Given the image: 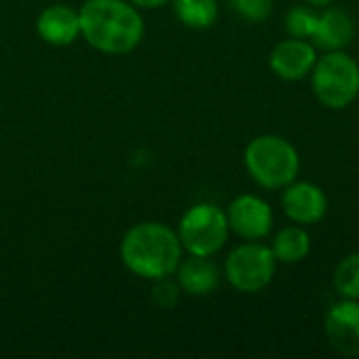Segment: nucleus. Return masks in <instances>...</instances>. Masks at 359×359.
Here are the masks:
<instances>
[{
  "instance_id": "f257e3e1",
  "label": "nucleus",
  "mask_w": 359,
  "mask_h": 359,
  "mask_svg": "<svg viewBox=\"0 0 359 359\" xmlns=\"http://www.w3.org/2000/svg\"><path fill=\"white\" fill-rule=\"evenodd\" d=\"M78 13L80 34L101 53H130L143 38V19L128 0H86Z\"/></svg>"
},
{
  "instance_id": "f03ea898",
  "label": "nucleus",
  "mask_w": 359,
  "mask_h": 359,
  "mask_svg": "<svg viewBox=\"0 0 359 359\" xmlns=\"http://www.w3.org/2000/svg\"><path fill=\"white\" fill-rule=\"evenodd\" d=\"M120 257L126 269L143 280L170 278L183 261V246L168 225L145 221L126 231L120 244Z\"/></svg>"
},
{
  "instance_id": "7ed1b4c3",
  "label": "nucleus",
  "mask_w": 359,
  "mask_h": 359,
  "mask_svg": "<svg viewBox=\"0 0 359 359\" xmlns=\"http://www.w3.org/2000/svg\"><path fill=\"white\" fill-rule=\"evenodd\" d=\"M244 166L259 187L273 191L297 181L301 156L286 137L259 135L244 149Z\"/></svg>"
},
{
  "instance_id": "20e7f679",
  "label": "nucleus",
  "mask_w": 359,
  "mask_h": 359,
  "mask_svg": "<svg viewBox=\"0 0 359 359\" xmlns=\"http://www.w3.org/2000/svg\"><path fill=\"white\" fill-rule=\"evenodd\" d=\"M309 76L316 99L328 109H345L359 97V61L345 50H326Z\"/></svg>"
},
{
  "instance_id": "39448f33",
  "label": "nucleus",
  "mask_w": 359,
  "mask_h": 359,
  "mask_svg": "<svg viewBox=\"0 0 359 359\" xmlns=\"http://www.w3.org/2000/svg\"><path fill=\"white\" fill-rule=\"evenodd\" d=\"M227 212L210 202L194 204L179 223L177 236L185 252L194 257H215L229 240Z\"/></svg>"
},
{
  "instance_id": "423d86ee",
  "label": "nucleus",
  "mask_w": 359,
  "mask_h": 359,
  "mask_svg": "<svg viewBox=\"0 0 359 359\" xmlns=\"http://www.w3.org/2000/svg\"><path fill=\"white\" fill-rule=\"evenodd\" d=\"M276 267L278 261L267 244H261V240H246L227 255L225 278L238 292L257 294L273 282Z\"/></svg>"
},
{
  "instance_id": "0eeeda50",
  "label": "nucleus",
  "mask_w": 359,
  "mask_h": 359,
  "mask_svg": "<svg viewBox=\"0 0 359 359\" xmlns=\"http://www.w3.org/2000/svg\"><path fill=\"white\" fill-rule=\"evenodd\" d=\"M229 229L242 240H265L273 231V210L255 194L238 196L227 208Z\"/></svg>"
},
{
  "instance_id": "6e6552de",
  "label": "nucleus",
  "mask_w": 359,
  "mask_h": 359,
  "mask_svg": "<svg viewBox=\"0 0 359 359\" xmlns=\"http://www.w3.org/2000/svg\"><path fill=\"white\" fill-rule=\"evenodd\" d=\"M324 332L337 353L359 358V299H341L334 303L326 311Z\"/></svg>"
},
{
  "instance_id": "1a4fd4ad",
  "label": "nucleus",
  "mask_w": 359,
  "mask_h": 359,
  "mask_svg": "<svg viewBox=\"0 0 359 359\" xmlns=\"http://www.w3.org/2000/svg\"><path fill=\"white\" fill-rule=\"evenodd\" d=\"M282 210L297 225H316L328 215V196L309 181H292L282 191Z\"/></svg>"
},
{
  "instance_id": "9d476101",
  "label": "nucleus",
  "mask_w": 359,
  "mask_h": 359,
  "mask_svg": "<svg viewBox=\"0 0 359 359\" xmlns=\"http://www.w3.org/2000/svg\"><path fill=\"white\" fill-rule=\"evenodd\" d=\"M316 61H318L316 44L305 38H292V36L280 40L269 55L271 72L286 82H299L307 78Z\"/></svg>"
},
{
  "instance_id": "9b49d317",
  "label": "nucleus",
  "mask_w": 359,
  "mask_h": 359,
  "mask_svg": "<svg viewBox=\"0 0 359 359\" xmlns=\"http://www.w3.org/2000/svg\"><path fill=\"white\" fill-rule=\"evenodd\" d=\"M355 36V23L351 15L337 6L322 8L318 17V25L313 32V44L316 48L326 50H345V46L351 44Z\"/></svg>"
},
{
  "instance_id": "f8f14e48",
  "label": "nucleus",
  "mask_w": 359,
  "mask_h": 359,
  "mask_svg": "<svg viewBox=\"0 0 359 359\" xmlns=\"http://www.w3.org/2000/svg\"><path fill=\"white\" fill-rule=\"evenodd\" d=\"M36 29L53 46H67L80 36V13L65 4H53L38 15Z\"/></svg>"
},
{
  "instance_id": "ddd939ff",
  "label": "nucleus",
  "mask_w": 359,
  "mask_h": 359,
  "mask_svg": "<svg viewBox=\"0 0 359 359\" xmlns=\"http://www.w3.org/2000/svg\"><path fill=\"white\" fill-rule=\"evenodd\" d=\"M177 284L183 292L191 297H208L219 288L221 271L210 261V257H194L189 255L187 261H181L177 267Z\"/></svg>"
},
{
  "instance_id": "4468645a",
  "label": "nucleus",
  "mask_w": 359,
  "mask_h": 359,
  "mask_svg": "<svg viewBox=\"0 0 359 359\" xmlns=\"http://www.w3.org/2000/svg\"><path fill=\"white\" fill-rule=\"evenodd\" d=\"M273 257L282 265L303 263L311 252V236L303 225H288L276 231L269 244Z\"/></svg>"
},
{
  "instance_id": "2eb2a0df",
  "label": "nucleus",
  "mask_w": 359,
  "mask_h": 359,
  "mask_svg": "<svg viewBox=\"0 0 359 359\" xmlns=\"http://www.w3.org/2000/svg\"><path fill=\"white\" fill-rule=\"evenodd\" d=\"M177 19L191 29H208L219 17L217 0H172Z\"/></svg>"
},
{
  "instance_id": "dca6fc26",
  "label": "nucleus",
  "mask_w": 359,
  "mask_h": 359,
  "mask_svg": "<svg viewBox=\"0 0 359 359\" xmlns=\"http://www.w3.org/2000/svg\"><path fill=\"white\" fill-rule=\"evenodd\" d=\"M334 290L341 299H359V252L347 255L334 269Z\"/></svg>"
},
{
  "instance_id": "f3484780",
  "label": "nucleus",
  "mask_w": 359,
  "mask_h": 359,
  "mask_svg": "<svg viewBox=\"0 0 359 359\" xmlns=\"http://www.w3.org/2000/svg\"><path fill=\"white\" fill-rule=\"evenodd\" d=\"M318 17H320L318 8H313L309 4L292 6L286 13V19H284L288 36L311 40L313 38V32H316V25H318Z\"/></svg>"
},
{
  "instance_id": "a211bd4d",
  "label": "nucleus",
  "mask_w": 359,
  "mask_h": 359,
  "mask_svg": "<svg viewBox=\"0 0 359 359\" xmlns=\"http://www.w3.org/2000/svg\"><path fill=\"white\" fill-rule=\"evenodd\" d=\"M231 6L242 19L250 23H261L273 13V0H231Z\"/></svg>"
},
{
  "instance_id": "6ab92c4d",
  "label": "nucleus",
  "mask_w": 359,
  "mask_h": 359,
  "mask_svg": "<svg viewBox=\"0 0 359 359\" xmlns=\"http://www.w3.org/2000/svg\"><path fill=\"white\" fill-rule=\"evenodd\" d=\"M179 290L181 286L170 282L168 278H162V280H156V290H154V301L164 307V309H170L177 299H179Z\"/></svg>"
},
{
  "instance_id": "aec40b11",
  "label": "nucleus",
  "mask_w": 359,
  "mask_h": 359,
  "mask_svg": "<svg viewBox=\"0 0 359 359\" xmlns=\"http://www.w3.org/2000/svg\"><path fill=\"white\" fill-rule=\"evenodd\" d=\"M128 2L139 8H158V6H164L168 0H128Z\"/></svg>"
},
{
  "instance_id": "412c9836",
  "label": "nucleus",
  "mask_w": 359,
  "mask_h": 359,
  "mask_svg": "<svg viewBox=\"0 0 359 359\" xmlns=\"http://www.w3.org/2000/svg\"><path fill=\"white\" fill-rule=\"evenodd\" d=\"M334 0H305V4H309V6H313V8H326V6H330Z\"/></svg>"
},
{
  "instance_id": "4be33fe9",
  "label": "nucleus",
  "mask_w": 359,
  "mask_h": 359,
  "mask_svg": "<svg viewBox=\"0 0 359 359\" xmlns=\"http://www.w3.org/2000/svg\"><path fill=\"white\" fill-rule=\"evenodd\" d=\"M358 61H359V57H358Z\"/></svg>"
}]
</instances>
